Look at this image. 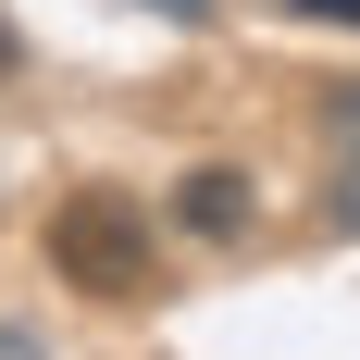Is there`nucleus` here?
Masks as SVG:
<instances>
[{
	"label": "nucleus",
	"mask_w": 360,
	"mask_h": 360,
	"mask_svg": "<svg viewBox=\"0 0 360 360\" xmlns=\"http://www.w3.org/2000/svg\"><path fill=\"white\" fill-rule=\"evenodd\" d=\"M137 13H174V25H212L224 0H137Z\"/></svg>",
	"instance_id": "obj_4"
},
{
	"label": "nucleus",
	"mask_w": 360,
	"mask_h": 360,
	"mask_svg": "<svg viewBox=\"0 0 360 360\" xmlns=\"http://www.w3.org/2000/svg\"><path fill=\"white\" fill-rule=\"evenodd\" d=\"M249 212H261V199H249L236 162H199V174L174 186V224H186V236H212V249H224V236H249Z\"/></svg>",
	"instance_id": "obj_2"
},
{
	"label": "nucleus",
	"mask_w": 360,
	"mask_h": 360,
	"mask_svg": "<svg viewBox=\"0 0 360 360\" xmlns=\"http://www.w3.org/2000/svg\"><path fill=\"white\" fill-rule=\"evenodd\" d=\"M0 360H50V348H37V323H0Z\"/></svg>",
	"instance_id": "obj_5"
},
{
	"label": "nucleus",
	"mask_w": 360,
	"mask_h": 360,
	"mask_svg": "<svg viewBox=\"0 0 360 360\" xmlns=\"http://www.w3.org/2000/svg\"><path fill=\"white\" fill-rule=\"evenodd\" d=\"M50 274L87 286V298H149L162 286V236H149V212L124 186H75L50 212Z\"/></svg>",
	"instance_id": "obj_1"
},
{
	"label": "nucleus",
	"mask_w": 360,
	"mask_h": 360,
	"mask_svg": "<svg viewBox=\"0 0 360 360\" xmlns=\"http://www.w3.org/2000/svg\"><path fill=\"white\" fill-rule=\"evenodd\" d=\"M298 13H323V25H360V0H298Z\"/></svg>",
	"instance_id": "obj_6"
},
{
	"label": "nucleus",
	"mask_w": 360,
	"mask_h": 360,
	"mask_svg": "<svg viewBox=\"0 0 360 360\" xmlns=\"http://www.w3.org/2000/svg\"><path fill=\"white\" fill-rule=\"evenodd\" d=\"M323 137H335V149H360V87H335V100H323Z\"/></svg>",
	"instance_id": "obj_3"
}]
</instances>
